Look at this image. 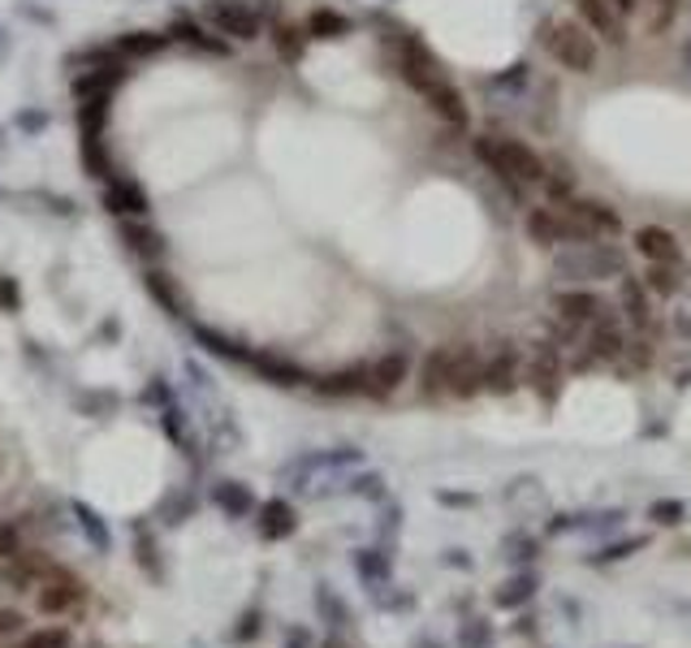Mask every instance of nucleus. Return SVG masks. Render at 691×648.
<instances>
[{"label":"nucleus","instance_id":"1","mask_svg":"<svg viewBox=\"0 0 691 648\" xmlns=\"http://www.w3.org/2000/svg\"><path fill=\"white\" fill-rule=\"evenodd\" d=\"M389 52H394V70H398V79L407 82L410 91L428 104L433 118H441V122L454 125V130H463V125L471 122V109H467L463 91L446 79L441 61L433 57V48L419 40V36H410V31L389 36Z\"/></svg>","mask_w":691,"mask_h":648},{"label":"nucleus","instance_id":"2","mask_svg":"<svg viewBox=\"0 0 691 648\" xmlns=\"http://www.w3.org/2000/svg\"><path fill=\"white\" fill-rule=\"evenodd\" d=\"M419 389L428 398H476L485 394V351L471 342H449L424 355L419 364Z\"/></svg>","mask_w":691,"mask_h":648},{"label":"nucleus","instance_id":"3","mask_svg":"<svg viewBox=\"0 0 691 648\" xmlns=\"http://www.w3.org/2000/svg\"><path fill=\"white\" fill-rule=\"evenodd\" d=\"M471 152H476V161L485 164L501 186H510V191L540 186V182H545V173H549V164L540 161V152H536L531 143H524L519 134L485 130V134H476V139H471Z\"/></svg>","mask_w":691,"mask_h":648},{"label":"nucleus","instance_id":"4","mask_svg":"<svg viewBox=\"0 0 691 648\" xmlns=\"http://www.w3.org/2000/svg\"><path fill=\"white\" fill-rule=\"evenodd\" d=\"M540 43H545L549 61L562 65L567 74L588 79V74H597V65H601V40H597L579 18H545Z\"/></svg>","mask_w":691,"mask_h":648},{"label":"nucleus","instance_id":"5","mask_svg":"<svg viewBox=\"0 0 691 648\" xmlns=\"http://www.w3.org/2000/svg\"><path fill=\"white\" fill-rule=\"evenodd\" d=\"M553 273L570 285H592V282H610V277H627V255L622 246H613V239H592V243H575L562 246L553 255Z\"/></svg>","mask_w":691,"mask_h":648},{"label":"nucleus","instance_id":"6","mask_svg":"<svg viewBox=\"0 0 691 648\" xmlns=\"http://www.w3.org/2000/svg\"><path fill=\"white\" fill-rule=\"evenodd\" d=\"M606 312H610V303H606L597 290L570 285L562 294H553V333H558L562 342H575V346H579V337L601 321Z\"/></svg>","mask_w":691,"mask_h":648},{"label":"nucleus","instance_id":"7","mask_svg":"<svg viewBox=\"0 0 691 648\" xmlns=\"http://www.w3.org/2000/svg\"><path fill=\"white\" fill-rule=\"evenodd\" d=\"M524 230H528V239L536 246H549V251H562V246H575V243H592L579 225H575V216L567 212V203H536L528 207V216H524Z\"/></svg>","mask_w":691,"mask_h":648},{"label":"nucleus","instance_id":"8","mask_svg":"<svg viewBox=\"0 0 691 648\" xmlns=\"http://www.w3.org/2000/svg\"><path fill=\"white\" fill-rule=\"evenodd\" d=\"M204 22L216 36H225V40H234V43L260 40V36H264V13H260V4H251V0H207Z\"/></svg>","mask_w":691,"mask_h":648},{"label":"nucleus","instance_id":"9","mask_svg":"<svg viewBox=\"0 0 691 648\" xmlns=\"http://www.w3.org/2000/svg\"><path fill=\"white\" fill-rule=\"evenodd\" d=\"M627 328L622 321H613L610 312L601 321L592 324L583 337H579V367H592V364H618L627 355Z\"/></svg>","mask_w":691,"mask_h":648},{"label":"nucleus","instance_id":"10","mask_svg":"<svg viewBox=\"0 0 691 648\" xmlns=\"http://www.w3.org/2000/svg\"><path fill=\"white\" fill-rule=\"evenodd\" d=\"M82 601V579L65 567H48L35 588V606L40 614H70Z\"/></svg>","mask_w":691,"mask_h":648},{"label":"nucleus","instance_id":"11","mask_svg":"<svg viewBox=\"0 0 691 648\" xmlns=\"http://www.w3.org/2000/svg\"><path fill=\"white\" fill-rule=\"evenodd\" d=\"M575 13H579V22H583L601 43H610V48H627V43H631V36H627V18L613 9L610 0H575Z\"/></svg>","mask_w":691,"mask_h":648},{"label":"nucleus","instance_id":"12","mask_svg":"<svg viewBox=\"0 0 691 648\" xmlns=\"http://www.w3.org/2000/svg\"><path fill=\"white\" fill-rule=\"evenodd\" d=\"M562 346H553V342H536V355H531L528 372H524V381H531V389L545 398V403H558V394H562Z\"/></svg>","mask_w":691,"mask_h":648},{"label":"nucleus","instance_id":"13","mask_svg":"<svg viewBox=\"0 0 691 648\" xmlns=\"http://www.w3.org/2000/svg\"><path fill=\"white\" fill-rule=\"evenodd\" d=\"M567 212L575 216V225L588 234V239H618L622 234V216L618 207H610L606 200H583V195H570Z\"/></svg>","mask_w":691,"mask_h":648},{"label":"nucleus","instance_id":"14","mask_svg":"<svg viewBox=\"0 0 691 648\" xmlns=\"http://www.w3.org/2000/svg\"><path fill=\"white\" fill-rule=\"evenodd\" d=\"M524 381V355L515 342H497L485 355V389L488 394H515Z\"/></svg>","mask_w":691,"mask_h":648},{"label":"nucleus","instance_id":"15","mask_svg":"<svg viewBox=\"0 0 691 648\" xmlns=\"http://www.w3.org/2000/svg\"><path fill=\"white\" fill-rule=\"evenodd\" d=\"M631 243H636V255H640L644 264H683V243H679V234L665 230V225H640V230L631 234Z\"/></svg>","mask_w":691,"mask_h":648},{"label":"nucleus","instance_id":"16","mask_svg":"<svg viewBox=\"0 0 691 648\" xmlns=\"http://www.w3.org/2000/svg\"><path fill=\"white\" fill-rule=\"evenodd\" d=\"M410 376V360L403 351H389L380 360L367 364V398H389L403 389V381Z\"/></svg>","mask_w":691,"mask_h":648},{"label":"nucleus","instance_id":"17","mask_svg":"<svg viewBox=\"0 0 691 648\" xmlns=\"http://www.w3.org/2000/svg\"><path fill=\"white\" fill-rule=\"evenodd\" d=\"M48 567H52V563H48L43 549H18L9 563H0V579H4L9 588H18V593H35Z\"/></svg>","mask_w":691,"mask_h":648},{"label":"nucleus","instance_id":"18","mask_svg":"<svg viewBox=\"0 0 691 648\" xmlns=\"http://www.w3.org/2000/svg\"><path fill=\"white\" fill-rule=\"evenodd\" d=\"M238 364L255 367L264 381H273V385H285V389H294V385H307L312 376L303 372L298 364H289L282 355H268V351H243V360Z\"/></svg>","mask_w":691,"mask_h":648},{"label":"nucleus","instance_id":"19","mask_svg":"<svg viewBox=\"0 0 691 648\" xmlns=\"http://www.w3.org/2000/svg\"><path fill=\"white\" fill-rule=\"evenodd\" d=\"M636 13H640V27H644L649 40H665V36L679 27L683 0H640Z\"/></svg>","mask_w":691,"mask_h":648},{"label":"nucleus","instance_id":"20","mask_svg":"<svg viewBox=\"0 0 691 648\" xmlns=\"http://www.w3.org/2000/svg\"><path fill=\"white\" fill-rule=\"evenodd\" d=\"M618 307L627 312V321L636 328H649L652 324V290L644 285V277H622L618 285Z\"/></svg>","mask_w":691,"mask_h":648},{"label":"nucleus","instance_id":"21","mask_svg":"<svg viewBox=\"0 0 691 648\" xmlns=\"http://www.w3.org/2000/svg\"><path fill=\"white\" fill-rule=\"evenodd\" d=\"M104 203H109V212H118V216H148V195L134 186V182H122V178H113L109 186H104Z\"/></svg>","mask_w":691,"mask_h":648},{"label":"nucleus","instance_id":"22","mask_svg":"<svg viewBox=\"0 0 691 648\" xmlns=\"http://www.w3.org/2000/svg\"><path fill=\"white\" fill-rule=\"evenodd\" d=\"M122 239L130 243V251H134V255H143V260H161L164 255L161 230H152V225H143V221H125Z\"/></svg>","mask_w":691,"mask_h":648},{"label":"nucleus","instance_id":"23","mask_svg":"<svg viewBox=\"0 0 691 648\" xmlns=\"http://www.w3.org/2000/svg\"><path fill=\"white\" fill-rule=\"evenodd\" d=\"M294 527H298V519H294V506L282 502V497H277V502H268V506L260 510V531H264L268 540H282V536H289Z\"/></svg>","mask_w":691,"mask_h":648},{"label":"nucleus","instance_id":"24","mask_svg":"<svg viewBox=\"0 0 691 648\" xmlns=\"http://www.w3.org/2000/svg\"><path fill=\"white\" fill-rule=\"evenodd\" d=\"M531 593H536V575H515V579H506V584L492 593V601L501 609H515V606H524V601H531Z\"/></svg>","mask_w":691,"mask_h":648},{"label":"nucleus","instance_id":"25","mask_svg":"<svg viewBox=\"0 0 691 648\" xmlns=\"http://www.w3.org/2000/svg\"><path fill=\"white\" fill-rule=\"evenodd\" d=\"M307 31H312V40H342L350 31V22L342 13H333V9H321V13H312Z\"/></svg>","mask_w":691,"mask_h":648},{"label":"nucleus","instance_id":"26","mask_svg":"<svg viewBox=\"0 0 691 648\" xmlns=\"http://www.w3.org/2000/svg\"><path fill=\"white\" fill-rule=\"evenodd\" d=\"M216 502H221V510H230L234 519H243V515H251V493H246L243 485H234V480L216 485Z\"/></svg>","mask_w":691,"mask_h":648},{"label":"nucleus","instance_id":"27","mask_svg":"<svg viewBox=\"0 0 691 648\" xmlns=\"http://www.w3.org/2000/svg\"><path fill=\"white\" fill-rule=\"evenodd\" d=\"M18 648H70V631L65 627H40V631H27Z\"/></svg>","mask_w":691,"mask_h":648},{"label":"nucleus","instance_id":"28","mask_svg":"<svg viewBox=\"0 0 691 648\" xmlns=\"http://www.w3.org/2000/svg\"><path fill=\"white\" fill-rule=\"evenodd\" d=\"M649 519H657L661 527H674L688 519V502H679V497H661V502H652L649 506Z\"/></svg>","mask_w":691,"mask_h":648},{"label":"nucleus","instance_id":"29","mask_svg":"<svg viewBox=\"0 0 691 648\" xmlns=\"http://www.w3.org/2000/svg\"><path fill=\"white\" fill-rule=\"evenodd\" d=\"M644 285H649V290H657V294H679V285H683V282H674V264H649Z\"/></svg>","mask_w":691,"mask_h":648},{"label":"nucleus","instance_id":"30","mask_svg":"<svg viewBox=\"0 0 691 648\" xmlns=\"http://www.w3.org/2000/svg\"><path fill=\"white\" fill-rule=\"evenodd\" d=\"M74 515H79L82 531L91 536V545H95V549H109V531H104V524H100V515H95L91 506H74Z\"/></svg>","mask_w":691,"mask_h":648},{"label":"nucleus","instance_id":"31","mask_svg":"<svg viewBox=\"0 0 691 648\" xmlns=\"http://www.w3.org/2000/svg\"><path fill=\"white\" fill-rule=\"evenodd\" d=\"M18 549H22V527H18V524H0V563H9Z\"/></svg>","mask_w":691,"mask_h":648},{"label":"nucleus","instance_id":"32","mask_svg":"<svg viewBox=\"0 0 691 648\" xmlns=\"http://www.w3.org/2000/svg\"><path fill=\"white\" fill-rule=\"evenodd\" d=\"M631 549H644V540H640V536H631V540H622V545H606L592 563H618V558H631Z\"/></svg>","mask_w":691,"mask_h":648},{"label":"nucleus","instance_id":"33","mask_svg":"<svg viewBox=\"0 0 691 648\" xmlns=\"http://www.w3.org/2000/svg\"><path fill=\"white\" fill-rule=\"evenodd\" d=\"M22 627H27V618H22L18 609H0V640H9V636H22Z\"/></svg>","mask_w":691,"mask_h":648},{"label":"nucleus","instance_id":"34","mask_svg":"<svg viewBox=\"0 0 691 648\" xmlns=\"http://www.w3.org/2000/svg\"><path fill=\"white\" fill-rule=\"evenodd\" d=\"M0 307H18V290H13V282H4V277H0Z\"/></svg>","mask_w":691,"mask_h":648},{"label":"nucleus","instance_id":"35","mask_svg":"<svg viewBox=\"0 0 691 648\" xmlns=\"http://www.w3.org/2000/svg\"><path fill=\"white\" fill-rule=\"evenodd\" d=\"M613 9H618V13H622V18H631V13H636V4H640V0H610Z\"/></svg>","mask_w":691,"mask_h":648},{"label":"nucleus","instance_id":"36","mask_svg":"<svg viewBox=\"0 0 691 648\" xmlns=\"http://www.w3.org/2000/svg\"><path fill=\"white\" fill-rule=\"evenodd\" d=\"M325 648H342V645H333V640H328V645Z\"/></svg>","mask_w":691,"mask_h":648}]
</instances>
